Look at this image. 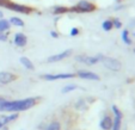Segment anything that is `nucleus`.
<instances>
[{
  "instance_id": "1",
  "label": "nucleus",
  "mask_w": 135,
  "mask_h": 130,
  "mask_svg": "<svg viewBox=\"0 0 135 130\" xmlns=\"http://www.w3.org/2000/svg\"><path fill=\"white\" fill-rule=\"evenodd\" d=\"M37 100L35 98H26L21 100H5L0 105V111H6V112H19V111H25L35 106Z\"/></svg>"
},
{
  "instance_id": "2",
  "label": "nucleus",
  "mask_w": 135,
  "mask_h": 130,
  "mask_svg": "<svg viewBox=\"0 0 135 130\" xmlns=\"http://www.w3.org/2000/svg\"><path fill=\"white\" fill-rule=\"evenodd\" d=\"M94 10H96V6L92 3H90V1H86V0H81V1H79L74 7L71 8V11H74V12H78V13L92 12V11H94Z\"/></svg>"
},
{
  "instance_id": "3",
  "label": "nucleus",
  "mask_w": 135,
  "mask_h": 130,
  "mask_svg": "<svg viewBox=\"0 0 135 130\" xmlns=\"http://www.w3.org/2000/svg\"><path fill=\"white\" fill-rule=\"evenodd\" d=\"M100 61H102V63L104 64L105 68L110 69V71H112V72H118L121 68H122V63H121L118 60L114 59V57L103 56Z\"/></svg>"
},
{
  "instance_id": "4",
  "label": "nucleus",
  "mask_w": 135,
  "mask_h": 130,
  "mask_svg": "<svg viewBox=\"0 0 135 130\" xmlns=\"http://www.w3.org/2000/svg\"><path fill=\"white\" fill-rule=\"evenodd\" d=\"M103 55H97V56H87V55H76L75 60L78 62L85 63L87 66H94L102 60Z\"/></svg>"
},
{
  "instance_id": "5",
  "label": "nucleus",
  "mask_w": 135,
  "mask_h": 130,
  "mask_svg": "<svg viewBox=\"0 0 135 130\" xmlns=\"http://www.w3.org/2000/svg\"><path fill=\"white\" fill-rule=\"evenodd\" d=\"M6 8H8V10H11V11H15V12L23 13V14H29V13L32 12V8L29 7V6L16 4V3H12V1H8V4L6 5Z\"/></svg>"
},
{
  "instance_id": "6",
  "label": "nucleus",
  "mask_w": 135,
  "mask_h": 130,
  "mask_svg": "<svg viewBox=\"0 0 135 130\" xmlns=\"http://www.w3.org/2000/svg\"><path fill=\"white\" fill-rule=\"evenodd\" d=\"M75 77V74L73 73H60V74H44L42 75L44 80L47 81H55V80H61V79H72Z\"/></svg>"
},
{
  "instance_id": "7",
  "label": "nucleus",
  "mask_w": 135,
  "mask_h": 130,
  "mask_svg": "<svg viewBox=\"0 0 135 130\" xmlns=\"http://www.w3.org/2000/svg\"><path fill=\"white\" fill-rule=\"evenodd\" d=\"M71 55H72V49H67V50L62 51V53H59V54H55V55L49 56L47 61H48L49 63H51V62H59V61H62V60L67 59V57H69Z\"/></svg>"
},
{
  "instance_id": "8",
  "label": "nucleus",
  "mask_w": 135,
  "mask_h": 130,
  "mask_svg": "<svg viewBox=\"0 0 135 130\" xmlns=\"http://www.w3.org/2000/svg\"><path fill=\"white\" fill-rule=\"evenodd\" d=\"M17 80V75L12 74L10 72H0V84L3 85H7L10 82Z\"/></svg>"
},
{
  "instance_id": "9",
  "label": "nucleus",
  "mask_w": 135,
  "mask_h": 130,
  "mask_svg": "<svg viewBox=\"0 0 135 130\" xmlns=\"http://www.w3.org/2000/svg\"><path fill=\"white\" fill-rule=\"evenodd\" d=\"M75 75H78V77L81 78V79L93 80V81H98V80L100 79V78L98 77L96 73H93V72H89V71H79L78 73L75 74Z\"/></svg>"
},
{
  "instance_id": "10",
  "label": "nucleus",
  "mask_w": 135,
  "mask_h": 130,
  "mask_svg": "<svg viewBox=\"0 0 135 130\" xmlns=\"http://www.w3.org/2000/svg\"><path fill=\"white\" fill-rule=\"evenodd\" d=\"M15 44L17 47H25L26 43H28V38H26V36L22 32H17L15 35V39H13Z\"/></svg>"
},
{
  "instance_id": "11",
  "label": "nucleus",
  "mask_w": 135,
  "mask_h": 130,
  "mask_svg": "<svg viewBox=\"0 0 135 130\" xmlns=\"http://www.w3.org/2000/svg\"><path fill=\"white\" fill-rule=\"evenodd\" d=\"M99 127L102 130H111L112 128V118L110 116H104L103 119L100 121Z\"/></svg>"
},
{
  "instance_id": "12",
  "label": "nucleus",
  "mask_w": 135,
  "mask_h": 130,
  "mask_svg": "<svg viewBox=\"0 0 135 130\" xmlns=\"http://www.w3.org/2000/svg\"><path fill=\"white\" fill-rule=\"evenodd\" d=\"M18 118V112H15V113H12V115H10V116H3V117L0 118V123H1V125H7L8 123H11V122H13V121H16Z\"/></svg>"
},
{
  "instance_id": "13",
  "label": "nucleus",
  "mask_w": 135,
  "mask_h": 130,
  "mask_svg": "<svg viewBox=\"0 0 135 130\" xmlns=\"http://www.w3.org/2000/svg\"><path fill=\"white\" fill-rule=\"evenodd\" d=\"M11 28V24L7 19H4V18H0V32H6L8 31Z\"/></svg>"
},
{
  "instance_id": "14",
  "label": "nucleus",
  "mask_w": 135,
  "mask_h": 130,
  "mask_svg": "<svg viewBox=\"0 0 135 130\" xmlns=\"http://www.w3.org/2000/svg\"><path fill=\"white\" fill-rule=\"evenodd\" d=\"M21 63L23 64V66L25 67L26 69H29V71H33V69H35V66H33V63L28 59V57H24V56L21 57Z\"/></svg>"
},
{
  "instance_id": "15",
  "label": "nucleus",
  "mask_w": 135,
  "mask_h": 130,
  "mask_svg": "<svg viewBox=\"0 0 135 130\" xmlns=\"http://www.w3.org/2000/svg\"><path fill=\"white\" fill-rule=\"evenodd\" d=\"M10 24L11 25H15V26H19V28H23L24 26V22L22 21L21 18H18V17H12L10 19Z\"/></svg>"
},
{
  "instance_id": "16",
  "label": "nucleus",
  "mask_w": 135,
  "mask_h": 130,
  "mask_svg": "<svg viewBox=\"0 0 135 130\" xmlns=\"http://www.w3.org/2000/svg\"><path fill=\"white\" fill-rule=\"evenodd\" d=\"M122 41L124 42L126 44H128V46H130V44H132V39H130V37H129V31H128V30H123V32H122Z\"/></svg>"
},
{
  "instance_id": "17",
  "label": "nucleus",
  "mask_w": 135,
  "mask_h": 130,
  "mask_svg": "<svg viewBox=\"0 0 135 130\" xmlns=\"http://www.w3.org/2000/svg\"><path fill=\"white\" fill-rule=\"evenodd\" d=\"M121 117H115V119L112 121V128L111 130H120L121 129Z\"/></svg>"
},
{
  "instance_id": "18",
  "label": "nucleus",
  "mask_w": 135,
  "mask_h": 130,
  "mask_svg": "<svg viewBox=\"0 0 135 130\" xmlns=\"http://www.w3.org/2000/svg\"><path fill=\"white\" fill-rule=\"evenodd\" d=\"M102 28L104 31H110L112 28H114V25H112V21H110V19H108V21L103 22L102 24Z\"/></svg>"
},
{
  "instance_id": "19",
  "label": "nucleus",
  "mask_w": 135,
  "mask_h": 130,
  "mask_svg": "<svg viewBox=\"0 0 135 130\" xmlns=\"http://www.w3.org/2000/svg\"><path fill=\"white\" fill-rule=\"evenodd\" d=\"M69 8L67 7H64V6H56L55 8H54V14H62V13H66L68 12Z\"/></svg>"
},
{
  "instance_id": "20",
  "label": "nucleus",
  "mask_w": 135,
  "mask_h": 130,
  "mask_svg": "<svg viewBox=\"0 0 135 130\" xmlns=\"http://www.w3.org/2000/svg\"><path fill=\"white\" fill-rule=\"evenodd\" d=\"M47 130H61V124L59 122H53L48 125Z\"/></svg>"
},
{
  "instance_id": "21",
  "label": "nucleus",
  "mask_w": 135,
  "mask_h": 130,
  "mask_svg": "<svg viewBox=\"0 0 135 130\" xmlns=\"http://www.w3.org/2000/svg\"><path fill=\"white\" fill-rule=\"evenodd\" d=\"M76 88H78L76 85H67V86H65L64 88H62V93H68V92L74 91V89H76Z\"/></svg>"
},
{
  "instance_id": "22",
  "label": "nucleus",
  "mask_w": 135,
  "mask_h": 130,
  "mask_svg": "<svg viewBox=\"0 0 135 130\" xmlns=\"http://www.w3.org/2000/svg\"><path fill=\"white\" fill-rule=\"evenodd\" d=\"M112 25H114V28L120 29L121 26H122V23L120 22V19H117V18H115V19H112Z\"/></svg>"
},
{
  "instance_id": "23",
  "label": "nucleus",
  "mask_w": 135,
  "mask_h": 130,
  "mask_svg": "<svg viewBox=\"0 0 135 130\" xmlns=\"http://www.w3.org/2000/svg\"><path fill=\"white\" fill-rule=\"evenodd\" d=\"M112 111H114V113L116 115V117H121V118H122V112H121L120 110L117 109V106H116V105H114V106H112Z\"/></svg>"
},
{
  "instance_id": "24",
  "label": "nucleus",
  "mask_w": 135,
  "mask_h": 130,
  "mask_svg": "<svg viewBox=\"0 0 135 130\" xmlns=\"http://www.w3.org/2000/svg\"><path fill=\"white\" fill-rule=\"evenodd\" d=\"M7 37L8 36H7L6 32H0V41L1 42H6L7 41Z\"/></svg>"
},
{
  "instance_id": "25",
  "label": "nucleus",
  "mask_w": 135,
  "mask_h": 130,
  "mask_svg": "<svg viewBox=\"0 0 135 130\" xmlns=\"http://www.w3.org/2000/svg\"><path fill=\"white\" fill-rule=\"evenodd\" d=\"M71 36H78L79 35V29L78 28H72L71 29V33H69Z\"/></svg>"
},
{
  "instance_id": "26",
  "label": "nucleus",
  "mask_w": 135,
  "mask_h": 130,
  "mask_svg": "<svg viewBox=\"0 0 135 130\" xmlns=\"http://www.w3.org/2000/svg\"><path fill=\"white\" fill-rule=\"evenodd\" d=\"M10 0H0V6H3V7H6V5L8 4Z\"/></svg>"
},
{
  "instance_id": "27",
  "label": "nucleus",
  "mask_w": 135,
  "mask_h": 130,
  "mask_svg": "<svg viewBox=\"0 0 135 130\" xmlns=\"http://www.w3.org/2000/svg\"><path fill=\"white\" fill-rule=\"evenodd\" d=\"M50 35H51V37H54V38H57V37H59V35H57V32H56V31H51Z\"/></svg>"
},
{
  "instance_id": "28",
  "label": "nucleus",
  "mask_w": 135,
  "mask_h": 130,
  "mask_svg": "<svg viewBox=\"0 0 135 130\" xmlns=\"http://www.w3.org/2000/svg\"><path fill=\"white\" fill-rule=\"evenodd\" d=\"M5 100H6V99H5V98H3V97H0V105L3 104V103H4V102H5Z\"/></svg>"
},
{
  "instance_id": "29",
  "label": "nucleus",
  "mask_w": 135,
  "mask_h": 130,
  "mask_svg": "<svg viewBox=\"0 0 135 130\" xmlns=\"http://www.w3.org/2000/svg\"><path fill=\"white\" fill-rule=\"evenodd\" d=\"M0 18H3V12L0 11Z\"/></svg>"
},
{
  "instance_id": "30",
  "label": "nucleus",
  "mask_w": 135,
  "mask_h": 130,
  "mask_svg": "<svg viewBox=\"0 0 135 130\" xmlns=\"http://www.w3.org/2000/svg\"><path fill=\"white\" fill-rule=\"evenodd\" d=\"M1 128H3V125H1V123H0V129H1Z\"/></svg>"
},
{
  "instance_id": "31",
  "label": "nucleus",
  "mask_w": 135,
  "mask_h": 130,
  "mask_svg": "<svg viewBox=\"0 0 135 130\" xmlns=\"http://www.w3.org/2000/svg\"><path fill=\"white\" fill-rule=\"evenodd\" d=\"M134 53H135V48H134Z\"/></svg>"
}]
</instances>
